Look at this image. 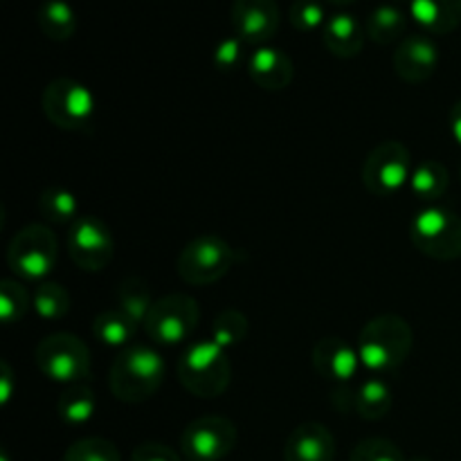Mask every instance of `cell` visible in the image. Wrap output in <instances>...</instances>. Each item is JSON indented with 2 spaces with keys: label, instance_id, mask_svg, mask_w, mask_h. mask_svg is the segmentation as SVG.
I'll return each instance as SVG.
<instances>
[{
  "label": "cell",
  "instance_id": "obj_35",
  "mask_svg": "<svg viewBox=\"0 0 461 461\" xmlns=\"http://www.w3.org/2000/svg\"><path fill=\"white\" fill-rule=\"evenodd\" d=\"M131 461H180V457L174 448H169V446L149 441V444H140L138 448L133 450Z\"/></svg>",
  "mask_w": 461,
  "mask_h": 461
},
{
  "label": "cell",
  "instance_id": "obj_37",
  "mask_svg": "<svg viewBox=\"0 0 461 461\" xmlns=\"http://www.w3.org/2000/svg\"><path fill=\"white\" fill-rule=\"evenodd\" d=\"M450 133H453V138L457 140V144L461 147V99L455 104L453 111H450Z\"/></svg>",
  "mask_w": 461,
  "mask_h": 461
},
{
  "label": "cell",
  "instance_id": "obj_7",
  "mask_svg": "<svg viewBox=\"0 0 461 461\" xmlns=\"http://www.w3.org/2000/svg\"><path fill=\"white\" fill-rule=\"evenodd\" d=\"M234 250L216 234H203L180 250L178 275L192 286H210L230 273Z\"/></svg>",
  "mask_w": 461,
  "mask_h": 461
},
{
  "label": "cell",
  "instance_id": "obj_13",
  "mask_svg": "<svg viewBox=\"0 0 461 461\" xmlns=\"http://www.w3.org/2000/svg\"><path fill=\"white\" fill-rule=\"evenodd\" d=\"M277 0H234L232 3V25L243 43H252L261 48L268 43L279 30Z\"/></svg>",
  "mask_w": 461,
  "mask_h": 461
},
{
  "label": "cell",
  "instance_id": "obj_31",
  "mask_svg": "<svg viewBox=\"0 0 461 461\" xmlns=\"http://www.w3.org/2000/svg\"><path fill=\"white\" fill-rule=\"evenodd\" d=\"M63 461H122L120 450L115 444L102 437H88L79 439L68 448Z\"/></svg>",
  "mask_w": 461,
  "mask_h": 461
},
{
  "label": "cell",
  "instance_id": "obj_10",
  "mask_svg": "<svg viewBox=\"0 0 461 461\" xmlns=\"http://www.w3.org/2000/svg\"><path fill=\"white\" fill-rule=\"evenodd\" d=\"M43 113L59 129H88L95 115V97L84 84L61 77V79L50 81L45 88Z\"/></svg>",
  "mask_w": 461,
  "mask_h": 461
},
{
  "label": "cell",
  "instance_id": "obj_3",
  "mask_svg": "<svg viewBox=\"0 0 461 461\" xmlns=\"http://www.w3.org/2000/svg\"><path fill=\"white\" fill-rule=\"evenodd\" d=\"M232 378L228 354L214 340L194 342L178 363V381L198 399H216L223 394Z\"/></svg>",
  "mask_w": 461,
  "mask_h": 461
},
{
  "label": "cell",
  "instance_id": "obj_12",
  "mask_svg": "<svg viewBox=\"0 0 461 461\" xmlns=\"http://www.w3.org/2000/svg\"><path fill=\"white\" fill-rule=\"evenodd\" d=\"M68 250H70L72 261L79 266L81 270H97L106 268L115 255V241L104 223L97 216H79L72 223L70 234H68Z\"/></svg>",
  "mask_w": 461,
  "mask_h": 461
},
{
  "label": "cell",
  "instance_id": "obj_16",
  "mask_svg": "<svg viewBox=\"0 0 461 461\" xmlns=\"http://www.w3.org/2000/svg\"><path fill=\"white\" fill-rule=\"evenodd\" d=\"M336 459V439L322 423H300L288 435L284 446V461H333Z\"/></svg>",
  "mask_w": 461,
  "mask_h": 461
},
{
  "label": "cell",
  "instance_id": "obj_24",
  "mask_svg": "<svg viewBox=\"0 0 461 461\" xmlns=\"http://www.w3.org/2000/svg\"><path fill=\"white\" fill-rule=\"evenodd\" d=\"M41 32L52 41H68L77 30V16L66 0H48L36 14Z\"/></svg>",
  "mask_w": 461,
  "mask_h": 461
},
{
  "label": "cell",
  "instance_id": "obj_8",
  "mask_svg": "<svg viewBox=\"0 0 461 461\" xmlns=\"http://www.w3.org/2000/svg\"><path fill=\"white\" fill-rule=\"evenodd\" d=\"M412 158L410 151L396 140L376 144L365 158L363 165V183L374 196H394L412 176Z\"/></svg>",
  "mask_w": 461,
  "mask_h": 461
},
{
  "label": "cell",
  "instance_id": "obj_14",
  "mask_svg": "<svg viewBox=\"0 0 461 461\" xmlns=\"http://www.w3.org/2000/svg\"><path fill=\"white\" fill-rule=\"evenodd\" d=\"M439 66V50L426 34L405 36L394 52V70L408 84H423Z\"/></svg>",
  "mask_w": 461,
  "mask_h": 461
},
{
  "label": "cell",
  "instance_id": "obj_9",
  "mask_svg": "<svg viewBox=\"0 0 461 461\" xmlns=\"http://www.w3.org/2000/svg\"><path fill=\"white\" fill-rule=\"evenodd\" d=\"M57 255V237L45 225H27L9 243L7 264L18 277L34 282L52 273Z\"/></svg>",
  "mask_w": 461,
  "mask_h": 461
},
{
  "label": "cell",
  "instance_id": "obj_17",
  "mask_svg": "<svg viewBox=\"0 0 461 461\" xmlns=\"http://www.w3.org/2000/svg\"><path fill=\"white\" fill-rule=\"evenodd\" d=\"M248 72L252 81L264 90H284L291 86L295 68L286 52L270 45H261L248 59Z\"/></svg>",
  "mask_w": 461,
  "mask_h": 461
},
{
  "label": "cell",
  "instance_id": "obj_6",
  "mask_svg": "<svg viewBox=\"0 0 461 461\" xmlns=\"http://www.w3.org/2000/svg\"><path fill=\"white\" fill-rule=\"evenodd\" d=\"M198 320H201V309L196 300L185 293H171L153 302L144 320V331L158 345L174 347L192 336Z\"/></svg>",
  "mask_w": 461,
  "mask_h": 461
},
{
  "label": "cell",
  "instance_id": "obj_15",
  "mask_svg": "<svg viewBox=\"0 0 461 461\" xmlns=\"http://www.w3.org/2000/svg\"><path fill=\"white\" fill-rule=\"evenodd\" d=\"M313 367L320 376L347 385L358 374L360 365L358 349L345 340V338L329 336L315 345Z\"/></svg>",
  "mask_w": 461,
  "mask_h": 461
},
{
  "label": "cell",
  "instance_id": "obj_25",
  "mask_svg": "<svg viewBox=\"0 0 461 461\" xmlns=\"http://www.w3.org/2000/svg\"><path fill=\"white\" fill-rule=\"evenodd\" d=\"M95 394L86 385H70L59 399V417L68 426H84L95 417Z\"/></svg>",
  "mask_w": 461,
  "mask_h": 461
},
{
  "label": "cell",
  "instance_id": "obj_36",
  "mask_svg": "<svg viewBox=\"0 0 461 461\" xmlns=\"http://www.w3.org/2000/svg\"><path fill=\"white\" fill-rule=\"evenodd\" d=\"M14 392V374L7 363H0V401L7 403Z\"/></svg>",
  "mask_w": 461,
  "mask_h": 461
},
{
  "label": "cell",
  "instance_id": "obj_18",
  "mask_svg": "<svg viewBox=\"0 0 461 461\" xmlns=\"http://www.w3.org/2000/svg\"><path fill=\"white\" fill-rule=\"evenodd\" d=\"M410 14L428 34H450L461 25V0H410Z\"/></svg>",
  "mask_w": 461,
  "mask_h": 461
},
{
  "label": "cell",
  "instance_id": "obj_30",
  "mask_svg": "<svg viewBox=\"0 0 461 461\" xmlns=\"http://www.w3.org/2000/svg\"><path fill=\"white\" fill-rule=\"evenodd\" d=\"M30 309V297L27 291L14 279H3L0 284V318L5 324L21 322Z\"/></svg>",
  "mask_w": 461,
  "mask_h": 461
},
{
  "label": "cell",
  "instance_id": "obj_27",
  "mask_svg": "<svg viewBox=\"0 0 461 461\" xmlns=\"http://www.w3.org/2000/svg\"><path fill=\"white\" fill-rule=\"evenodd\" d=\"M39 210L45 219L54 221V223H70V221L75 223L79 219L77 216V210H79L77 196L63 187L43 189L39 196Z\"/></svg>",
  "mask_w": 461,
  "mask_h": 461
},
{
  "label": "cell",
  "instance_id": "obj_38",
  "mask_svg": "<svg viewBox=\"0 0 461 461\" xmlns=\"http://www.w3.org/2000/svg\"><path fill=\"white\" fill-rule=\"evenodd\" d=\"M327 3H331V5H351V3H356V0H327Z\"/></svg>",
  "mask_w": 461,
  "mask_h": 461
},
{
  "label": "cell",
  "instance_id": "obj_33",
  "mask_svg": "<svg viewBox=\"0 0 461 461\" xmlns=\"http://www.w3.org/2000/svg\"><path fill=\"white\" fill-rule=\"evenodd\" d=\"M349 461H405V457L394 441L383 439V437H369L356 446Z\"/></svg>",
  "mask_w": 461,
  "mask_h": 461
},
{
  "label": "cell",
  "instance_id": "obj_29",
  "mask_svg": "<svg viewBox=\"0 0 461 461\" xmlns=\"http://www.w3.org/2000/svg\"><path fill=\"white\" fill-rule=\"evenodd\" d=\"M34 309L43 320H61L70 311V295L59 282H43L36 286Z\"/></svg>",
  "mask_w": 461,
  "mask_h": 461
},
{
  "label": "cell",
  "instance_id": "obj_4",
  "mask_svg": "<svg viewBox=\"0 0 461 461\" xmlns=\"http://www.w3.org/2000/svg\"><path fill=\"white\" fill-rule=\"evenodd\" d=\"M36 367L50 381L79 385L90 374V351L81 338L72 333H52L36 347Z\"/></svg>",
  "mask_w": 461,
  "mask_h": 461
},
{
  "label": "cell",
  "instance_id": "obj_19",
  "mask_svg": "<svg viewBox=\"0 0 461 461\" xmlns=\"http://www.w3.org/2000/svg\"><path fill=\"white\" fill-rule=\"evenodd\" d=\"M322 41L331 54L340 59H354L363 52L365 34L360 23L351 14H333L322 30Z\"/></svg>",
  "mask_w": 461,
  "mask_h": 461
},
{
  "label": "cell",
  "instance_id": "obj_28",
  "mask_svg": "<svg viewBox=\"0 0 461 461\" xmlns=\"http://www.w3.org/2000/svg\"><path fill=\"white\" fill-rule=\"evenodd\" d=\"M248 336V318L237 309H225L223 313L216 315L214 324H212V340L221 347V349H232V347L241 345Z\"/></svg>",
  "mask_w": 461,
  "mask_h": 461
},
{
  "label": "cell",
  "instance_id": "obj_32",
  "mask_svg": "<svg viewBox=\"0 0 461 461\" xmlns=\"http://www.w3.org/2000/svg\"><path fill=\"white\" fill-rule=\"evenodd\" d=\"M288 18H291V25L297 32L324 30V25L329 21L327 12H324V5L318 3V0H295L291 5Z\"/></svg>",
  "mask_w": 461,
  "mask_h": 461
},
{
  "label": "cell",
  "instance_id": "obj_34",
  "mask_svg": "<svg viewBox=\"0 0 461 461\" xmlns=\"http://www.w3.org/2000/svg\"><path fill=\"white\" fill-rule=\"evenodd\" d=\"M243 59V41L239 36H232V39H223L214 48V66L219 70L230 72L241 63Z\"/></svg>",
  "mask_w": 461,
  "mask_h": 461
},
{
  "label": "cell",
  "instance_id": "obj_40",
  "mask_svg": "<svg viewBox=\"0 0 461 461\" xmlns=\"http://www.w3.org/2000/svg\"><path fill=\"white\" fill-rule=\"evenodd\" d=\"M459 176H461V167H459Z\"/></svg>",
  "mask_w": 461,
  "mask_h": 461
},
{
  "label": "cell",
  "instance_id": "obj_21",
  "mask_svg": "<svg viewBox=\"0 0 461 461\" xmlns=\"http://www.w3.org/2000/svg\"><path fill=\"white\" fill-rule=\"evenodd\" d=\"M138 331V322L129 313L117 306V309L102 311L93 322V333L102 345L108 347H124L133 340Z\"/></svg>",
  "mask_w": 461,
  "mask_h": 461
},
{
  "label": "cell",
  "instance_id": "obj_22",
  "mask_svg": "<svg viewBox=\"0 0 461 461\" xmlns=\"http://www.w3.org/2000/svg\"><path fill=\"white\" fill-rule=\"evenodd\" d=\"M405 30H408V18L396 5H378L367 18V34L374 43H396L403 39Z\"/></svg>",
  "mask_w": 461,
  "mask_h": 461
},
{
  "label": "cell",
  "instance_id": "obj_1",
  "mask_svg": "<svg viewBox=\"0 0 461 461\" xmlns=\"http://www.w3.org/2000/svg\"><path fill=\"white\" fill-rule=\"evenodd\" d=\"M412 345V327L401 315H378L360 329L356 349L367 372L390 374L408 360Z\"/></svg>",
  "mask_w": 461,
  "mask_h": 461
},
{
  "label": "cell",
  "instance_id": "obj_2",
  "mask_svg": "<svg viewBox=\"0 0 461 461\" xmlns=\"http://www.w3.org/2000/svg\"><path fill=\"white\" fill-rule=\"evenodd\" d=\"M165 381V360L147 345H129L111 365L108 385L115 399L124 403H144Z\"/></svg>",
  "mask_w": 461,
  "mask_h": 461
},
{
  "label": "cell",
  "instance_id": "obj_26",
  "mask_svg": "<svg viewBox=\"0 0 461 461\" xmlns=\"http://www.w3.org/2000/svg\"><path fill=\"white\" fill-rule=\"evenodd\" d=\"M153 295L147 282L140 277H126L117 288V304L124 313H129L135 322H144L153 306Z\"/></svg>",
  "mask_w": 461,
  "mask_h": 461
},
{
  "label": "cell",
  "instance_id": "obj_11",
  "mask_svg": "<svg viewBox=\"0 0 461 461\" xmlns=\"http://www.w3.org/2000/svg\"><path fill=\"white\" fill-rule=\"evenodd\" d=\"M237 446V426L225 417L194 419L180 437V450L187 461H221Z\"/></svg>",
  "mask_w": 461,
  "mask_h": 461
},
{
  "label": "cell",
  "instance_id": "obj_39",
  "mask_svg": "<svg viewBox=\"0 0 461 461\" xmlns=\"http://www.w3.org/2000/svg\"><path fill=\"white\" fill-rule=\"evenodd\" d=\"M410 461H430V459H426V457H414V459H410Z\"/></svg>",
  "mask_w": 461,
  "mask_h": 461
},
{
  "label": "cell",
  "instance_id": "obj_20",
  "mask_svg": "<svg viewBox=\"0 0 461 461\" xmlns=\"http://www.w3.org/2000/svg\"><path fill=\"white\" fill-rule=\"evenodd\" d=\"M392 408V390L383 378L369 376L354 392V410L365 421H378Z\"/></svg>",
  "mask_w": 461,
  "mask_h": 461
},
{
  "label": "cell",
  "instance_id": "obj_23",
  "mask_svg": "<svg viewBox=\"0 0 461 461\" xmlns=\"http://www.w3.org/2000/svg\"><path fill=\"white\" fill-rule=\"evenodd\" d=\"M448 185V171H446V167L441 162L423 160L419 165H414L408 187L421 201H437V198L444 196Z\"/></svg>",
  "mask_w": 461,
  "mask_h": 461
},
{
  "label": "cell",
  "instance_id": "obj_5",
  "mask_svg": "<svg viewBox=\"0 0 461 461\" xmlns=\"http://www.w3.org/2000/svg\"><path fill=\"white\" fill-rule=\"evenodd\" d=\"M414 246L437 261H453L461 257V219L441 207H426L410 225Z\"/></svg>",
  "mask_w": 461,
  "mask_h": 461
}]
</instances>
